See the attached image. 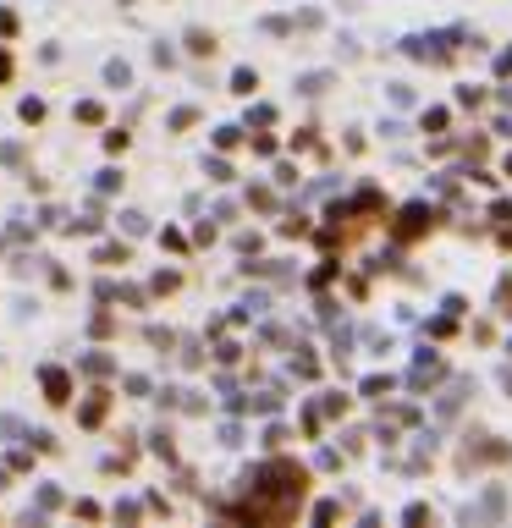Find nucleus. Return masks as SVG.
I'll return each instance as SVG.
<instances>
[{
  "instance_id": "1",
  "label": "nucleus",
  "mask_w": 512,
  "mask_h": 528,
  "mask_svg": "<svg viewBox=\"0 0 512 528\" xmlns=\"http://www.w3.org/2000/svg\"><path fill=\"white\" fill-rule=\"evenodd\" d=\"M44 391H50V402H67V391H72V385H67L61 369H44Z\"/></svg>"
},
{
  "instance_id": "2",
  "label": "nucleus",
  "mask_w": 512,
  "mask_h": 528,
  "mask_svg": "<svg viewBox=\"0 0 512 528\" xmlns=\"http://www.w3.org/2000/svg\"><path fill=\"white\" fill-rule=\"evenodd\" d=\"M6 72H11V61H6V56H0V77H6Z\"/></svg>"
}]
</instances>
